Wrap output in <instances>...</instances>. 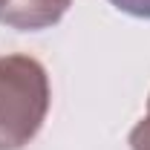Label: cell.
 <instances>
[{"instance_id": "1", "label": "cell", "mask_w": 150, "mask_h": 150, "mask_svg": "<svg viewBox=\"0 0 150 150\" xmlns=\"http://www.w3.org/2000/svg\"><path fill=\"white\" fill-rule=\"evenodd\" d=\"M49 75L32 55H0V150L26 147L49 112Z\"/></svg>"}, {"instance_id": "2", "label": "cell", "mask_w": 150, "mask_h": 150, "mask_svg": "<svg viewBox=\"0 0 150 150\" xmlns=\"http://www.w3.org/2000/svg\"><path fill=\"white\" fill-rule=\"evenodd\" d=\"M69 6L72 0H6L0 9V23L20 32H38L55 26Z\"/></svg>"}, {"instance_id": "3", "label": "cell", "mask_w": 150, "mask_h": 150, "mask_svg": "<svg viewBox=\"0 0 150 150\" xmlns=\"http://www.w3.org/2000/svg\"><path fill=\"white\" fill-rule=\"evenodd\" d=\"M130 147L133 150H150V101H147V115L130 130Z\"/></svg>"}, {"instance_id": "4", "label": "cell", "mask_w": 150, "mask_h": 150, "mask_svg": "<svg viewBox=\"0 0 150 150\" xmlns=\"http://www.w3.org/2000/svg\"><path fill=\"white\" fill-rule=\"evenodd\" d=\"M112 6L124 15H133V18H147L150 20V0H110Z\"/></svg>"}, {"instance_id": "5", "label": "cell", "mask_w": 150, "mask_h": 150, "mask_svg": "<svg viewBox=\"0 0 150 150\" xmlns=\"http://www.w3.org/2000/svg\"><path fill=\"white\" fill-rule=\"evenodd\" d=\"M3 6H6V0H0V9H3Z\"/></svg>"}]
</instances>
